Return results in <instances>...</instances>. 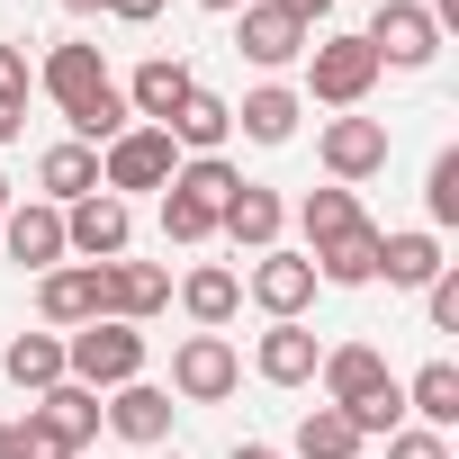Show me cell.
Segmentation results:
<instances>
[{"mask_svg": "<svg viewBox=\"0 0 459 459\" xmlns=\"http://www.w3.org/2000/svg\"><path fill=\"white\" fill-rule=\"evenodd\" d=\"M37 91L64 108V126H73V144H117L126 126H135V108H126V91L108 82V64H100V46H55L46 64H37Z\"/></svg>", "mask_w": 459, "mask_h": 459, "instance_id": "cell-1", "label": "cell"}, {"mask_svg": "<svg viewBox=\"0 0 459 459\" xmlns=\"http://www.w3.org/2000/svg\"><path fill=\"white\" fill-rule=\"evenodd\" d=\"M64 378H82V387H126V378H144V325L91 316L82 333H64Z\"/></svg>", "mask_w": 459, "mask_h": 459, "instance_id": "cell-2", "label": "cell"}, {"mask_svg": "<svg viewBox=\"0 0 459 459\" xmlns=\"http://www.w3.org/2000/svg\"><path fill=\"white\" fill-rule=\"evenodd\" d=\"M171 171H180V144H171L162 126H126L117 144H100V189H108V198H126V189H171Z\"/></svg>", "mask_w": 459, "mask_h": 459, "instance_id": "cell-3", "label": "cell"}, {"mask_svg": "<svg viewBox=\"0 0 459 459\" xmlns=\"http://www.w3.org/2000/svg\"><path fill=\"white\" fill-rule=\"evenodd\" d=\"M360 46L378 55V73H387V64H396V73H423V64L441 55V28H432L423 0H378V19L360 28Z\"/></svg>", "mask_w": 459, "mask_h": 459, "instance_id": "cell-4", "label": "cell"}, {"mask_svg": "<svg viewBox=\"0 0 459 459\" xmlns=\"http://www.w3.org/2000/svg\"><path fill=\"white\" fill-rule=\"evenodd\" d=\"M235 387H244V360H235L225 333H189V342L171 351V396H180V405H225Z\"/></svg>", "mask_w": 459, "mask_h": 459, "instance_id": "cell-5", "label": "cell"}, {"mask_svg": "<svg viewBox=\"0 0 459 459\" xmlns=\"http://www.w3.org/2000/svg\"><path fill=\"white\" fill-rule=\"evenodd\" d=\"M369 82H378V55H369L360 37H325V46H307V91H316L325 108H360Z\"/></svg>", "mask_w": 459, "mask_h": 459, "instance_id": "cell-6", "label": "cell"}, {"mask_svg": "<svg viewBox=\"0 0 459 459\" xmlns=\"http://www.w3.org/2000/svg\"><path fill=\"white\" fill-rule=\"evenodd\" d=\"M126 244H135L126 198L91 189V198H73V207H64V253H82V262H126Z\"/></svg>", "mask_w": 459, "mask_h": 459, "instance_id": "cell-7", "label": "cell"}, {"mask_svg": "<svg viewBox=\"0 0 459 459\" xmlns=\"http://www.w3.org/2000/svg\"><path fill=\"white\" fill-rule=\"evenodd\" d=\"M244 298H253L271 325H298V316L316 307V262H307V253H253V280H244Z\"/></svg>", "mask_w": 459, "mask_h": 459, "instance_id": "cell-8", "label": "cell"}, {"mask_svg": "<svg viewBox=\"0 0 459 459\" xmlns=\"http://www.w3.org/2000/svg\"><path fill=\"white\" fill-rule=\"evenodd\" d=\"M307 28L289 19V10H271V0H244V10H235V55L244 64H262V73H280V64H307Z\"/></svg>", "mask_w": 459, "mask_h": 459, "instance_id": "cell-9", "label": "cell"}, {"mask_svg": "<svg viewBox=\"0 0 459 459\" xmlns=\"http://www.w3.org/2000/svg\"><path fill=\"white\" fill-rule=\"evenodd\" d=\"M171 387H153V378H126V387H108V405H100V423L117 432V441H135V450H162L171 441Z\"/></svg>", "mask_w": 459, "mask_h": 459, "instance_id": "cell-10", "label": "cell"}, {"mask_svg": "<svg viewBox=\"0 0 459 459\" xmlns=\"http://www.w3.org/2000/svg\"><path fill=\"white\" fill-rule=\"evenodd\" d=\"M162 307H171V271H162V262H100V316L144 325V316H162Z\"/></svg>", "mask_w": 459, "mask_h": 459, "instance_id": "cell-11", "label": "cell"}, {"mask_svg": "<svg viewBox=\"0 0 459 459\" xmlns=\"http://www.w3.org/2000/svg\"><path fill=\"white\" fill-rule=\"evenodd\" d=\"M37 316H46V333H82V325L100 316V262H55V271H37Z\"/></svg>", "mask_w": 459, "mask_h": 459, "instance_id": "cell-12", "label": "cell"}, {"mask_svg": "<svg viewBox=\"0 0 459 459\" xmlns=\"http://www.w3.org/2000/svg\"><path fill=\"white\" fill-rule=\"evenodd\" d=\"M316 153H325V171L351 189V180H369V171H387V126L378 117H325V135H316Z\"/></svg>", "mask_w": 459, "mask_h": 459, "instance_id": "cell-13", "label": "cell"}, {"mask_svg": "<svg viewBox=\"0 0 459 459\" xmlns=\"http://www.w3.org/2000/svg\"><path fill=\"white\" fill-rule=\"evenodd\" d=\"M0 253H10L19 271H55L64 262V207H46V198L10 207V216H0Z\"/></svg>", "mask_w": 459, "mask_h": 459, "instance_id": "cell-14", "label": "cell"}, {"mask_svg": "<svg viewBox=\"0 0 459 459\" xmlns=\"http://www.w3.org/2000/svg\"><path fill=\"white\" fill-rule=\"evenodd\" d=\"M316 378H325V405H342V414H351V405H369L378 387H396V369H387L369 342H333V351L316 360Z\"/></svg>", "mask_w": 459, "mask_h": 459, "instance_id": "cell-15", "label": "cell"}, {"mask_svg": "<svg viewBox=\"0 0 459 459\" xmlns=\"http://www.w3.org/2000/svg\"><path fill=\"white\" fill-rule=\"evenodd\" d=\"M189 91H198V73H189L180 55H144V64H135V82H126V108H135L144 126H171Z\"/></svg>", "mask_w": 459, "mask_h": 459, "instance_id": "cell-16", "label": "cell"}, {"mask_svg": "<svg viewBox=\"0 0 459 459\" xmlns=\"http://www.w3.org/2000/svg\"><path fill=\"white\" fill-rule=\"evenodd\" d=\"M280 225H289V207H280V189H262V180H244L235 198H225V216H216V235H235L244 253H280Z\"/></svg>", "mask_w": 459, "mask_h": 459, "instance_id": "cell-17", "label": "cell"}, {"mask_svg": "<svg viewBox=\"0 0 459 459\" xmlns=\"http://www.w3.org/2000/svg\"><path fill=\"white\" fill-rule=\"evenodd\" d=\"M378 235H387V225H351V235L316 244V253H307V262H316V289H369V280H378Z\"/></svg>", "mask_w": 459, "mask_h": 459, "instance_id": "cell-18", "label": "cell"}, {"mask_svg": "<svg viewBox=\"0 0 459 459\" xmlns=\"http://www.w3.org/2000/svg\"><path fill=\"white\" fill-rule=\"evenodd\" d=\"M450 262H441V235L432 225H405V235H378V280L387 289H432Z\"/></svg>", "mask_w": 459, "mask_h": 459, "instance_id": "cell-19", "label": "cell"}, {"mask_svg": "<svg viewBox=\"0 0 459 459\" xmlns=\"http://www.w3.org/2000/svg\"><path fill=\"white\" fill-rule=\"evenodd\" d=\"M316 360H325V342H316L307 325H271V333H262V351H253V369H262L271 387H307V378H316Z\"/></svg>", "mask_w": 459, "mask_h": 459, "instance_id": "cell-20", "label": "cell"}, {"mask_svg": "<svg viewBox=\"0 0 459 459\" xmlns=\"http://www.w3.org/2000/svg\"><path fill=\"white\" fill-rule=\"evenodd\" d=\"M405 387V414L423 423V432H450L459 423V360H423L414 378H396Z\"/></svg>", "mask_w": 459, "mask_h": 459, "instance_id": "cell-21", "label": "cell"}, {"mask_svg": "<svg viewBox=\"0 0 459 459\" xmlns=\"http://www.w3.org/2000/svg\"><path fill=\"white\" fill-rule=\"evenodd\" d=\"M180 307H189L198 333H225V325H235V307H244V280H235V271H216V262H198V271L180 280Z\"/></svg>", "mask_w": 459, "mask_h": 459, "instance_id": "cell-22", "label": "cell"}, {"mask_svg": "<svg viewBox=\"0 0 459 459\" xmlns=\"http://www.w3.org/2000/svg\"><path fill=\"white\" fill-rule=\"evenodd\" d=\"M37 189H46V207L91 198V189H100V153H91V144H46V153H37Z\"/></svg>", "mask_w": 459, "mask_h": 459, "instance_id": "cell-23", "label": "cell"}, {"mask_svg": "<svg viewBox=\"0 0 459 459\" xmlns=\"http://www.w3.org/2000/svg\"><path fill=\"white\" fill-rule=\"evenodd\" d=\"M298 108H307V100H298L289 82H262V91H244L235 126H244L253 144H289V135H298Z\"/></svg>", "mask_w": 459, "mask_h": 459, "instance_id": "cell-24", "label": "cell"}, {"mask_svg": "<svg viewBox=\"0 0 459 459\" xmlns=\"http://www.w3.org/2000/svg\"><path fill=\"white\" fill-rule=\"evenodd\" d=\"M162 135H171V144H189V153H225V135H235V108H225L216 91H189V100H180V117H171Z\"/></svg>", "mask_w": 459, "mask_h": 459, "instance_id": "cell-25", "label": "cell"}, {"mask_svg": "<svg viewBox=\"0 0 459 459\" xmlns=\"http://www.w3.org/2000/svg\"><path fill=\"white\" fill-rule=\"evenodd\" d=\"M0 369H10V387L46 396L64 378V333H10V351H0Z\"/></svg>", "mask_w": 459, "mask_h": 459, "instance_id": "cell-26", "label": "cell"}, {"mask_svg": "<svg viewBox=\"0 0 459 459\" xmlns=\"http://www.w3.org/2000/svg\"><path fill=\"white\" fill-rule=\"evenodd\" d=\"M37 414H46L73 450H82V441H100V387H82V378H55V387L37 396Z\"/></svg>", "mask_w": 459, "mask_h": 459, "instance_id": "cell-27", "label": "cell"}, {"mask_svg": "<svg viewBox=\"0 0 459 459\" xmlns=\"http://www.w3.org/2000/svg\"><path fill=\"white\" fill-rule=\"evenodd\" d=\"M298 225H307V253H316V244L351 235V225H369V216H360V198H351L342 180H325V189H307V198H298Z\"/></svg>", "mask_w": 459, "mask_h": 459, "instance_id": "cell-28", "label": "cell"}, {"mask_svg": "<svg viewBox=\"0 0 459 459\" xmlns=\"http://www.w3.org/2000/svg\"><path fill=\"white\" fill-rule=\"evenodd\" d=\"M171 189H180V198H198L207 216H225V198H235V189H244V171H235V162H225V153H189V162L171 171Z\"/></svg>", "mask_w": 459, "mask_h": 459, "instance_id": "cell-29", "label": "cell"}, {"mask_svg": "<svg viewBox=\"0 0 459 459\" xmlns=\"http://www.w3.org/2000/svg\"><path fill=\"white\" fill-rule=\"evenodd\" d=\"M298 459H360V432L342 405H307L298 414Z\"/></svg>", "mask_w": 459, "mask_h": 459, "instance_id": "cell-30", "label": "cell"}, {"mask_svg": "<svg viewBox=\"0 0 459 459\" xmlns=\"http://www.w3.org/2000/svg\"><path fill=\"white\" fill-rule=\"evenodd\" d=\"M423 216H432V235H441V225H459V144L432 153V171H423Z\"/></svg>", "mask_w": 459, "mask_h": 459, "instance_id": "cell-31", "label": "cell"}, {"mask_svg": "<svg viewBox=\"0 0 459 459\" xmlns=\"http://www.w3.org/2000/svg\"><path fill=\"white\" fill-rule=\"evenodd\" d=\"M10 459H82V450H73V441H64V432L28 405V423H10Z\"/></svg>", "mask_w": 459, "mask_h": 459, "instance_id": "cell-32", "label": "cell"}, {"mask_svg": "<svg viewBox=\"0 0 459 459\" xmlns=\"http://www.w3.org/2000/svg\"><path fill=\"white\" fill-rule=\"evenodd\" d=\"M216 235V216L198 207V198H180V189H162V244H207Z\"/></svg>", "mask_w": 459, "mask_h": 459, "instance_id": "cell-33", "label": "cell"}, {"mask_svg": "<svg viewBox=\"0 0 459 459\" xmlns=\"http://www.w3.org/2000/svg\"><path fill=\"white\" fill-rule=\"evenodd\" d=\"M396 423H405V387H378L369 405H351V432H360V441H369V432H396Z\"/></svg>", "mask_w": 459, "mask_h": 459, "instance_id": "cell-34", "label": "cell"}, {"mask_svg": "<svg viewBox=\"0 0 459 459\" xmlns=\"http://www.w3.org/2000/svg\"><path fill=\"white\" fill-rule=\"evenodd\" d=\"M28 91H37V73H28V46H10V37H0V108H28Z\"/></svg>", "mask_w": 459, "mask_h": 459, "instance_id": "cell-35", "label": "cell"}, {"mask_svg": "<svg viewBox=\"0 0 459 459\" xmlns=\"http://www.w3.org/2000/svg\"><path fill=\"white\" fill-rule=\"evenodd\" d=\"M387 459H450V432H423V423H396V432H387Z\"/></svg>", "mask_w": 459, "mask_h": 459, "instance_id": "cell-36", "label": "cell"}, {"mask_svg": "<svg viewBox=\"0 0 459 459\" xmlns=\"http://www.w3.org/2000/svg\"><path fill=\"white\" fill-rule=\"evenodd\" d=\"M423 307H432V333H459V271H441L423 289Z\"/></svg>", "mask_w": 459, "mask_h": 459, "instance_id": "cell-37", "label": "cell"}, {"mask_svg": "<svg viewBox=\"0 0 459 459\" xmlns=\"http://www.w3.org/2000/svg\"><path fill=\"white\" fill-rule=\"evenodd\" d=\"M271 10H289V19H298V28H307V37H316V28H325V19H333V0H271Z\"/></svg>", "mask_w": 459, "mask_h": 459, "instance_id": "cell-38", "label": "cell"}, {"mask_svg": "<svg viewBox=\"0 0 459 459\" xmlns=\"http://www.w3.org/2000/svg\"><path fill=\"white\" fill-rule=\"evenodd\" d=\"M108 19H126V28H144V19H162V0H100Z\"/></svg>", "mask_w": 459, "mask_h": 459, "instance_id": "cell-39", "label": "cell"}, {"mask_svg": "<svg viewBox=\"0 0 459 459\" xmlns=\"http://www.w3.org/2000/svg\"><path fill=\"white\" fill-rule=\"evenodd\" d=\"M423 10H432V28H459V0H423Z\"/></svg>", "mask_w": 459, "mask_h": 459, "instance_id": "cell-40", "label": "cell"}, {"mask_svg": "<svg viewBox=\"0 0 459 459\" xmlns=\"http://www.w3.org/2000/svg\"><path fill=\"white\" fill-rule=\"evenodd\" d=\"M55 10H64V19H100V0H55Z\"/></svg>", "mask_w": 459, "mask_h": 459, "instance_id": "cell-41", "label": "cell"}, {"mask_svg": "<svg viewBox=\"0 0 459 459\" xmlns=\"http://www.w3.org/2000/svg\"><path fill=\"white\" fill-rule=\"evenodd\" d=\"M19 126H28V108H0V144H10V135H19Z\"/></svg>", "mask_w": 459, "mask_h": 459, "instance_id": "cell-42", "label": "cell"}, {"mask_svg": "<svg viewBox=\"0 0 459 459\" xmlns=\"http://www.w3.org/2000/svg\"><path fill=\"white\" fill-rule=\"evenodd\" d=\"M235 459H289V450H262V441H235Z\"/></svg>", "mask_w": 459, "mask_h": 459, "instance_id": "cell-43", "label": "cell"}, {"mask_svg": "<svg viewBox=\"0 0 459 459\" xmlns=\"http://www.w3.org/2000/svg\"><path fill=\"white\" fill-rule=\"evenodd\" d=\"M198 10H244V0H198Z\"/></svg>", "mask_w": 459, "mask_h": 459, "instance_id": "cell-44", "label": "cell"}, {"mask_svg": "<svg viewBox=\"0 0 459 459\" xmlns=\"http://www.w3.org/2000/svg\"><path fill=\"white\" fill-rule=\"evenodd\" d=\"M0 459H10V423H0Z\"/></svg>", "mask_w": 459, "mask_h": 459, "instance_id": "cell-45", "label": "cell"}, {"mask_svg": "<svg viewBox=\"0 0 459 459\" xmlns=\"http://www.w3.org/2000/svg\"><path fill=\"white\" fill-rule=\"evenodd\" d=\"M0 216H10V180H0Z\"/></svg>", "mask_w": 459, "mask_h": 459, "instance_id": "cell-46", "label": "cell"}, {"mask_svg": "<svg viewBox=\"0 0 459 459\" xmlns=\"http://www.w3.org/2000/svg\"><path fill=\"white\" fill-rule=\"evenodd\" d=\"M153 459H180V450H153Z\"/></svg>", "mask_w": 459, "mask_h": 459, "instance_id": "cell-47", "label": "cell"}]
</instances>
